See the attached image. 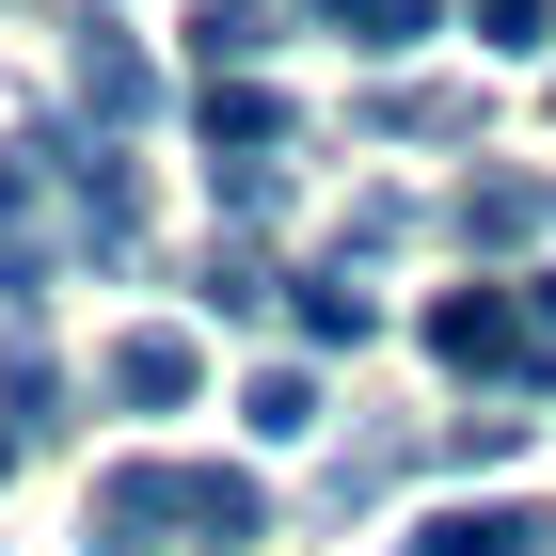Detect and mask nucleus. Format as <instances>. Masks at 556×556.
Returning <instances> with one entry per match:
<instances>
[{"instance_id": "nucleus-1", "label": "nucleus", "mask_w": 556, "mask_h": 556, "mask_svg": "<svg viewBox=\"0 0 556 556\" xmlns=\"http://www.w3.org/2000/svg\"><path fill=\"white\" fill-rule=\"evenodd\" d=\"M160 525H207V477H175V462H112L96 477V541L112 556H143Z\"/></svg>"}, {"instance_id": "nucleus-6", "label": "nucleus", "mask_w": 556, "mask_h": 556, "mask_svg": "<svg viewBox=\"0 0 556 556\" xmlns=\"http://www.w3.org/2000/svg\"><path fill=\"white\" fill-rule=\"evenodd\" d=\"M302 334H318V350H366V334H382V302L350 287V255L318 270V287H302Z\"/></svg>"}, {"instance_id": "nucleus-5", "label": "nucleus", "mask_w": 556, "mask_h": 556, "mask_svg": "<svg viewBox=\"0 0 556 556\" xmlns=\"http://www.w3.org/2000/svg\"><path fill=\"white\" fill-rule=\"evenodd\" d=\"M207 143H223V160H270V143H287V96H255V80H207Z\"/></svg>"}, {"instance_id": "nucleus-8", "label": "nucleus", "mask_w": 556, "mask_h": 556, "mask_svg": "<svg viewBox=\"0 0 556 556\" xmlns=\"http://www.w3.org/2000/svg\"><path fill=\"white\" fill-rule=\"evenodd\" d=\"M191 48H207V80H223V64H255V48H270V16H255V0H207V16H191Z\"/></svg>"}, {"instance_id": "nucleus-12", "label": "nucleus", "mask_w": 556, "mask_h": 556, "mask_svg": "<svg viewBox=\"0 0 556 556\" xmlns=\"http://www.w3.org/2000/svg\"><path fill=\"white\" fill-rule=\"evenodd\" d=\"M0 477H16V429H0Z\"/></svg>"}, {"instance_id": "nucleus-3", "label": "nucleus", "mask_w": 556, "mask_h": 556, "mask_svg": "<svg viewBox=\"0 0 556 556\" xmlns=\"http://www.w3.org/2000/svg\"><path fill=\"white\" fill-rule=\"evenodd\" d=\"M191 382H207V350H191V334H128V350H112V397H128V414H175Z\"/></svg>"}, {"instance_id": "nucleus-2", "label": "nucleus", "mask_w": 556, "mask_h": 556, "mask_svg": "<svg viewBox=\"0 0 556 556\" xmlns=\"http://www.w3.org/2000/svg\"><path fill=\"white\" fill-rule=\"evenodd\" d=\"M80 112L96 128H143V112H160V64H143L128 33H96V16H80Z\"/></svg>"}, {"instance_id": "nucleus-11", "label": "nucleus", "mask_w": 556, "mask_h": 556, "mask_svg": "<svg viewBox=\"0 0 556 556\" xmlns=\"http://www.w3.org/2000/svg\"><path fill=\"white\" fill-rule=\"evenodd\" d=\"M556 33V0H477V48H541Z\"/></svg>"}, {"instance_id": "nucleus-7", "label": "nucleus", "mask_w": 556, "mask_h": 556, "mask_svg": "<svg viewBox=\"0 0 556 556\" xmlns=\"http://www.w3.org/2000/svg\"><path fill=\"white\" fill-rule=\"evenodd\" d=\"M318 16H334L350 48H414V33H429V0H318Z\"/></svg>"}, {"instance_id": "nucleus-10", "label": "nucleus", "mask_w": 556, "mask_h": 556, "mask_svg": "<svg viewBox=\"0 0 556 556\" xmlns=\"http://www.w3.org/2000/svg\"><path fill=\"white\" fill-rule=\"evenodd\" d=\"M525 223H541V191H509V175H493V191H462V239H525Z\"/></svg>"}, {"instance_id": "nucleus-9", "label": "nucleus", "mask_w": 556, "mask_h": 556, "mask_svg": "<svg viewBox=\"0 0 556 556\" xmlns=\"http://www.w3.org/2000/svg\"><path fill=\"white\" fill-rule=\"evenodd\" d=\"M255 429H270V445H302V429H318V382H302V366H270V382H255Z\"/></svg>"}, {"instance_id": "nucleus-4", "label": "nucleus", "mask_w": 556, "mask_h": 556, "mask_svg": "<svg viewBox=\"0 0 556 556\" xmlns=\"http://www.w3.org/2000/svg\"><path fill=\"white\" fill-rule=\"evenodd\" d=\"M541 541H556L541 509H429L414 525V556H541Z\"/></svg>"}]
</instances>
